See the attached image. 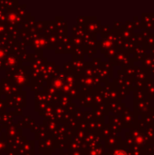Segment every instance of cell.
Here are the masks:
<instances>
[{"instance_id":"obj_1","label":"cell","mask_w":154,"mask_h":155,"mask_svg":"<svg viewBox=\"0 0 154 155\" xmlns=\"http://www.w3.org/2000/svg\"><path fill=\"white\" fill-rule=\"evenodd\" d=\"M114 155H127L124 151H116Z\"/></svg>"}]
</instances>
